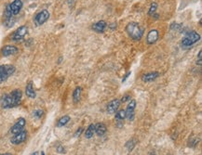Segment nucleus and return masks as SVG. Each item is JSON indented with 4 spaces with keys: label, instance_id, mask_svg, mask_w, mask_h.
Returning <instances> with one entry per match:
<instances>
[{
    "label": "nucleus",
    "instance_id": "f257e3e1",
    "mask_svg": "<svg viewBox=\"0 0 202 155\" xmlns=\"http://www.w3.org/2000/svg\"><path fill=\"white\" fill-rule=\"evenodd\" d=\"M22 97V93L20 89L13 90L11 93L9 95H6L2 101H1V106L3 109H10L15 106H18L21 102Z\"/></svg>",
    "mask_w": 202,
    "mask_h": 155
},
{
    "label": "nucleus",
    "instance_id": "f03ea898",
    "mask_svg": "<svg viewBox=\"0 0 202 155\" xmlns=\"http://www.w3.org/2000/svg\"><path fill=\"white\" fill-rule=\"evenodd\" d=\"M127 34L135 41H138L142 38L144 34V29L135 21H131L126 26Z\"/></svg>",
    "mask_w": 202,
    "mask_h": 155
},
{
    "label": "nucleus",
    "instance_id": "7ed1b4c3",
    "mask_svg": "<svg viewBox=\"0 0 202 155\" xmlns=\"http://www.w3.org/2000/svg\"><path fill=\"white\" fill-rule=\"evenodd\" d=\"M15 67L13 65H0V84L8 79L9 76L15 73Z\"/></svg>",
    "mask_w": 202,
    "mask_h": 155
},
{
    "label": "nucleus",
    "instance_id": "20e7f679",
    "mask_svg": "<svg viewBox=\"0 0 202 155\" xmlns=\"http://www.w3.org/2000/svg\"><path fill=\"white\" fill-rule=\"evenodd\" d=\"M199 39H200L199 34L195 31H192V32L188 33L185 35V37L182 40V45L184 47H191L195 43L198 42Z\"/></svg>",
    "mask_w": 202,
    "mask_h": 155
},
{
    "label": "nucleus",
    "instance_id": "39448f33",
    "mask_svg": "<svg viewBox=\"0 0 202 155\" xmlns=\"http://www.w3.org/2000/svg\"><path fill=\"white\" fill-rule=\"evenodd\" d=\"M50 18V12L47 9H43L40 12H38L35 17V24L36 26H40L44 24Z\"/></svg>",
    "mask_w": 202,
    "mask_h": 155
},
{
    "label": "nucleus",
    "instance_id": "423d86ee",
    "mask_svg": "<svg viewBox=\"0 0 202 155\" xmlns=\"http://www.w3.org/2000/svg\"><path fill=\"white\" fill-rule=\"evenodd\" d=\"M27 33H28V28H27V26L22 25V26L19 27V28L12 34V35H11V40H12V41H15V42L21 41V40H22V39L24 38V36L27 34Z\"/></svg>",
    "mask_w": 202,
    "mask_h": 155
},
{
    "label": "nucleus",
    "instance_id": "0eeeda50",
    "mask_svg": "<svg viewBox=\"0 0 202 155\" xmlns=\"http://www.w3.org/2000/svg\"><path fill=\"white\" fill-rule=\"evenodd\" d=\"M26 138H27V132H26L25 130H22V131H21L20 133H18V134H15V135L11 138L10 141H11L12 144L18 145V144H21V143H22L24 141H25Z\"/></svg>",
    "mask_w": 202,
    "mask_h": 155
},
{
    "label": "nucleus",
    "instance_id": "6e6552de",
    "mask_svg": "<svg viewBox=\"0 0 202 155\" xmlns=\"http://www.w3.org/2000/svg\"><path fill=\"white\" fill-rule=\"evenodd\" d=\"M135 107H136V101L134 99L129 100V103L127 107L126 112V118H128L129 120L132 121L134 118V110H135Z\"/></svg>",
    "mask_w": 202,
    "mask_h": 155
},
{
    "label": "nucleus",
    "instance_id": "1a4fd4ad",
    "mask_svg": "<svg viewBox=\"0 0 202 155\" xmlns=\"http://www.w3.org/2000/svg\"><path fill=\"white\" fill-rule=\"evenodd\" d=\"M25 126V119L24 118H20L16 124L11 127L10 129V132L12 133V134H18V133H20L21 131L24 130V127Z\"/></svg>",
    "mask_w": 202,
    "mask_h": 155
},
{
    "label": "nucleus",
    "instance_id": "9d476101",
    "mask_svg": "<svg viewBox=\"0 0 202 155\" xmlns=\"http://www.w3.org/2000/svg\"><path fill=\"white\" fill-rule=\"evenodd\" d=\"M119 105H120V100L116 99H113L112 101L109 102L108 106H107V113L109 114H114L118 112V110L119 108Z\"/></svg>",
    "mask_w": 202,
    "mask_h": 155
},
{
    "label": "nucleus",
    "instance_id": "9b49d317",
    "mask_svg": "<svg viewBox=\"0 0 202 155\" xmlns=\"http://www.w3.org/2000/svg\"><path fill=\"white\" fill-rule=\"evenodd\" d=\"M159 31L158 30H151L148 34H147V38H146V41H147V44L149 45H152V44H155L156 41L159 39Z\"/></svg>",
    "mask_w": 202,
    "mask_h": 155
},
{
    "label": "nucleus",
    "instance_id": "f8f14e48",
    "mask_svg": "<svg viewBox=\"0 0 202 155\" xmlns=\"http://www.w3.org/2000/svg\"><path fill=\"white\" fill-rule=\"evenodd\" d=\"M18 52V49L14 46H5L2 50H1V53L4 57H9V56H11V55H14Z\"/></svg>",
    "mask_w": 202,
    "mask_h": 155
},
{
    "label": "nucleus",
    "instance_id": "ddd939ff",
    "mask_svg": "<svg viewBox=\"0 0 202 155\" xmlns=\"http://www.w3.org/2000/svg\"><path fill=\"white\" fill-rule=\"evenodd\" d=\"M9 6H10L12 15H17L19 14V12L21 11L22 8V2H21V0H14L11 4H9Z\"/></svg>",
    "mask_w": 202,
    "mask_h": 155
},
{
    "label": "nucleus",
    "instance_id": "4468645a",
    "mask_svg": "<svg viewBox=\"0 0 202 155\" xmlns=\"http://www.w3.org/2000/svg\"><path fill=\"white\" fill-rule=\"evenodd\" d=\"M106 26H107V24L104 20H99L98 23H96L92 25V29L97 33H103Z\"/></svg>",
    "mask_w": 202,
    "mask_h": 155
},
{
    "label": "nucleus",
    "instance_id": "2eb2a0df",
    "mask_svg": "<svg viewBox=\"0 0 202 155\" xmlns=\"http://www.w3.org/2000/svg\"><path fill=\"white\" fill-rule=\"evenodd\" d=\"M159 74L158 72H153V73H148L145 74L142 76V80L144 82H152L154 80H155L156 78L159 77Z\"/></svg>",
    "mask_w": 202,
    "mask_h": 155
},
{
    "label": "nucleus",
    "instance_id": "dca6fc26",
    "mask_svg": "<svg viewBox=\"0 0 202 155\" xmlns=\"http://www.w3.org/2000/svg\"><path fill=\"white\" fill-rule=\"evenodd\" d=\"M106 131H107V128H106V125L104 124L100 123V124H97L95 125V133L97 134V136H99V137L103 136L106 133Z\"/></svg>",
    "mask_w": 202,
    "mask_h": 155
},
{
    "label": "nucleus",
    "instance_id": "f3484780",
    "mask_svg": "<svg viewBox=\"0 0 202 155\" xmlns=\"http://www.w3.org/2000/svg\"><path fill=\"white\" fill-rule=\"evenodd\" d=\"M25 94L28 98L30 99H35L36 94V91L33 87V84L32 83H29L27 85H26V88H25Z\"/></svg>",
    "mask_w": 202,
    "mask_h": 155
},
{
    "label": "nucleus",
    "instance_id": "a211bd4d",
    "mask_svg": "<svg viewBox=\"0 0 202 155\" xmlns=\"http://www.w3.org/2000/svg\"><path fill=\"white\" fill-rule=\"evenodd\" d=\"M95 133V125L94 124H89L88 127L87 128L86 132H85V138L89 139H92Z\"/></svg>",
    "mask_w": 202,
    "mask_h": 155
},
{
    "label": "nucleus",
    "instance_id": "6ab92c4d",
    "mask_svg": "<svg viewBox=\"0 0 202 155\" xmlns=\"http://www.w3.org/2000/svg\"><path fill=\"white\" fill-rule=\"evenodd\" d=\"M81 92H82V88L80 86H77L74 93H73V100L75 103H77L79 100H80V98H81Z\"/></svg>",
    "mask_w": 202,
    "mask_h": 155
},
{
    "label": "nucleus",
    "instance_id": "aec40b11",
    "mask_svg": "<svg viewBox=\"0 0 202 155\" xmlns=\"http://www.w3.org/2000/svg\"><path fill=\"white\" fill-rule=\"evenodd\" d=\"M70 119H71V118H70L69 115H64V116H62V117L58 121V123H57V126H58V127L64 126L65 124H67V123H69Z\"/></svg>",
    "mask_w": 202,
    "mask_h": 155
},
{
    "label": "nucleus",
    "instance_id": "412c9836",
    "mask_svg": "<svg viewBox=\"0 0 202 155\" xmlns=\"http://www.w3.org/2000/svg\"><path fill=\"white\" fill-rule=\"evenodd\" d=\"M116 119L118 121H123L124 119H126V112L124 110H118V112H117Z\"/></svg>",
    "mask_w": 202,
    "mask_h": 155
},
{
    "label": "nucleus",
    "instance_id": "4be33fe9",
    "mask_svg": "<svg viewBox=\"0 0 202 155\" xmlns=\"http://www.w3.org/2000/svg\"><path fill=\"white\" fill-rule=\"evenodd\" d=\"M4 18H5V20L12 18V12H11V9H10V6L8 5L6 7V9H5V12H4Z\"/></svg>",
    "mask_w": 202,
    "mask_h": 155
},
{
    "label": "nucleus",
    "instance_id": "5701e85b",
    "mask_svg": "<svg viewBox=\"0 0 202 155\" xmlns=\"http://www.w3.org/2000/svg\"><path fill=\"white\" fill-rule=\"evenodd\" d=\"M158 9V4L155 2H153L150 6V9H149V11H148V15L149 16H153L155 13V10Z\"/></svg>",
    "mask_w": 202,
    "mask_h": 155
},
{
    "label": "nucleus",
    "instance_id": "b1692460",
    "mask_svg": "<svg viewBox=\"0 0 202 155\" xmlns=\"http://www.w3.org/2000/svg\"><path fill=\"white\" fill-rule=\"evenodd\" d=\"M14 23H15L14 18H10V19L7 20H5V25H6L7 27H11V26H13Z\"/></svg>",
    "mask_w": 202,
    "mask_h": 155
},
{
    "label": "nucleus",
    "instance_id": "393cba45",
    "mask_svg": "<svg viewBox=\"0 0 202 155\" xmlns=\"http://www.w3.org/2000/svg\"><path fill=\"white\" fill-rule=\"evenodd\" d=\"M43 114H44V112L42 110H36L34 112V116L36 118H41Z\"/></svg>",
    "mask_w": 202,
    "mask_h": 155
},
{
    "label": "nucleus",
    "instance_id": "a878e982",
    "mask_svg": "<svg viewBox=\"0 0 202 155\" xmlns=\"http://www.w3.org/2000/svg\"><path fill=\"white\" fill-rule=\"evenodd\" d=\"M126 147L128 148L129 150H131L134 148V142H133V140H129V141H128V142L126 143Z\"/></svg>",
    "mask_w": 202,
    "mask_h": 155
},
{
    "label": "nucleus",
    "instance_id": "bb28decb",
    "mask_svg": "<svg viewBox=\"0 0 202 155\" xmlns=\"http://www.w3.org/2000/svg\"><path fill=\"white\" fill-rule=\"evenodd\" d=\"M128 100H130V96L129 95H125L124 97H122V99H121V102H126V101H128Z\"/></svg>",
    "mask_w": 202,
    "mask_h": 155
},
{
    "label": "nucleus",
    "instance_id": "cd10ccee",
    "mask_svg": "<svg viewBox=\"0 0 202 155\" xmlns=\"http://www.w3.org/2000/svg\"><path fill=\"white\" fill-rule=\"evenodd\" d=\"M57 151H58L59 153H65V150H64L63 147L61 146V145L57 147Z\"/></svg>",
    "mask_w": 202,
    "mask_h": 155
},
{
    "label": "nucleus",
    "instance_id": "c85d7f7f",
    "mask_svg": "<svg viewBox=\"0 0 202 155\" xmlns=\"http://www.w3.org/2000/svg\"><path fill=\"white\" fill-rule=\"evenodd\" d=\"M82 131H83V128H79V129H77V131L76 132V134H75V137L77 138V136L79 137L80 136V134L82 133Z\"/></svg>",
    "mask_w": 202,
    "mask_h": 155
},
{
    "label": "nucleus",
    "instance_id": "c756f323",
    "mask_svg": "<svg viewBox=\"0 0 202 155\" xmlns=\"http://www.w3.org/2000/svg\"><path fill=\"white\" fill-rule=\"evenodd\" d=\"M130 74H131V73L129 72V73H128V74H127L125 75V77H124V78H123V80H122V82H123V83H124V82H125V81L127 80V78H128V77H129V76L130 75Z\"/></svg>",
    "mask_w": 202,
    "mask_h": 155
},
{
    "label": "nucleus",
    "instance_id": "7c9ffc66",
    "mask_svg": "<svg viewBox=\"0 0 202 155\" xmlns=\"http://www.w3.org/2000/svg\"><path fill=\"white\" fill-rule=\"evenodd\" d=\"M198 59H201V51H199L198 53Z\"/></svg>",
    "mask_w": 202,
    "mask_h": 155
},
{
    "label": "nucleus",
    "instance_id": "2f4dec72",
    "mask_svg": "<svg viewBox=\"0 0 202 155\" xmlns=\"http://www.w3.org/2000/svg\"><path fill=\"white\" fill-rule=\"evenodd\" d=\"M31 155H38V151H35L34 153H32Z\"/></svg>",
    "mask_w": 202,
    "mask_h": 155
},
{
    "label": "nucleus",
    "instance_id": "473e14b6",
    "mask_svg": "<svg viewBox=\"0 0 202 155\" xmlns=\"http://www.w3.org/2000/svg\"><path fill=\"white\" fill-rule=\"evenodd\" d=\"M2 155H11V154H9V153H6V154H2Z\"/></svg>",
    "mask_w": 202,
    "mask_h": 155
},
{
    "label": "nucleus",
    "instance_id": "72a5a7b5",
    "mask_svg": "<svg viewBox=\"0 0 202 155\" xmlns=\"http://www.w3.org/2000/svg\"><path fill=\"white\" fill-rule=\"evenodd\" d=\"M150 155H155V154H154V153H152V154H150Z\"/></svg>",
    "mask_w": 202,
    "mask_h": 155
},
{
    "label": "nucleus",
    "instance_id": "f704fd0d",
    "mask_svg": "<svg viewBox=\"0 0 202 155\" xmlns=\"http://www.w3.org/2000/svg\"><path fill=\"white\" fill-rule=\"evenodd\" d=\"M0 155H2V154H0Z\"/></svg>",
    "mask_w": 202,
    "mask_h": 155
}]
</instances>
